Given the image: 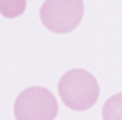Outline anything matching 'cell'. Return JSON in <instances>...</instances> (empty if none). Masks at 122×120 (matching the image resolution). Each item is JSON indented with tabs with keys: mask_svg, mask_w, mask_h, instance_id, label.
Here are the masks:
<instances>
[{
	"mask_svg": "<svg viewBox=\"0 0 122 120\" xmlns=\"http://www.w3.org/2000/svg\"><path fill=\"white\" fill-rule=\"evenodd\" d=\"M83 0H46L39 10V18L49 31L67 34L81 23Z\"/></svg>",
	"mask_w": 122,
	"mask_h": 120,
	"instance_id": "3",
	"label": "cell"
},
{
	"mask_svg": "<svg viewBox=\"0 0 122 120\" xmlns=\"http://www.w3.org/2000/svg\"><path fill=\"white\" fill-rule=\"evenodd\" d=\"M59 96L68 109L88 110L99 97V84L93 75L83 68H73L59 80Z\"/></svg>",
	"mask_w": 122,
	"mask_h": 120,
	"instance_id": "1",
	"label": "cell"
},
{
	"mask_svg": "<svg viewBox=\"0 0 122 120\" xmlns=\"http://www.w3.org/2000/svg\"><path fill=\"white\" fill-rule=\"evenodd\" d=\"M26 10V0H0V13L8 19L18 18Z\"/></svg>",
	"mask_w": 122,
	"mask_h": 120,
	"instance_id": "5",
	"label": "cell"
},
{
	"mask_svg": "<svg viewBox=\"0 0 122 120\" xmlns=\"http://www.w3.org/2000/svg\"><path fill=\"white\" fill-rule=\"evenodd\" d=\"M13 112L16 120H54L59 106L56 96L47 88L31 86L18 94Z\"/></svg>",
	"mask_w": 122,
	"mask_h": 120,
	"instance_id": "2",
	"label": "cell"
},
{
	"mask_svg": "<svg viewBox=\"0 0 122 120\" xmlns=\"http://www.w3.org/2000/svg\"><path fill=\"white\" fill-rule=\"evenodd\" d=\"M103 120H122V92L111 96L104 102Z\"/></svg>",
	"mask_w": 122,
	"mask_h": 120,
	"instance_id": "4",
	"label": "cell"
}]
</instances>
